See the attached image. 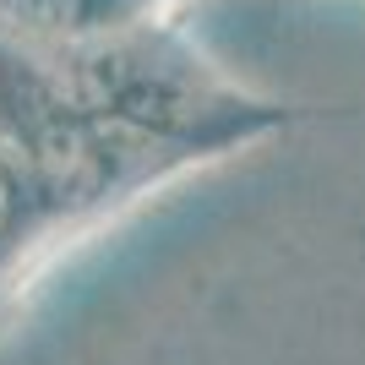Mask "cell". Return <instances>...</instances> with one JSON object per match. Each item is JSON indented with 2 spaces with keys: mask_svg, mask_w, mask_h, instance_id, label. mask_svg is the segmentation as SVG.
<instances>
[{
  "mask_svg": "<svg viewBox=\"0 0 365 365\" xmlns=\"http://www.w3.org/2000/svg\"><path fill=\"white\" fill-rule=\"evenodd\" d=\"M175 6L180 0H0V22L61 44H93L158 28L175 16Z\"/></svg>",
  "mask_w": 365,
  "mask_h": 365,
  "instance_id": "6da1fadb",
  "label": "cell"
}]
</instances>
